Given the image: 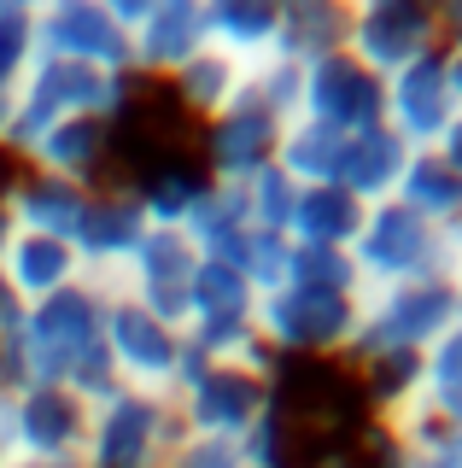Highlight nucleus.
Here are the masks:
<instances>
[{
    "label": "nucleus",
    "instance_id": "f257e3e1",
    "mask_svg": "<svg viewBox=\"0 0 462 468\" xmlns=\"http://www.w3.org/2000/svg\"><path fill=\"white\" fill-rule=\"evenodd\" d=\"M100 328H106V287L94 282L30 304L18 316V328L0 334V392L65 387L89 410L106 404L118 392V375L106 363Z\"/></svg>",
    "mask_w": 462,
    "mask_h": 468
},
{
    "label": "nucleus",
    "instance_id": "f03ea898",
    "mask_svg": "<svg viewBox=\"0 0 462 468\" xmlns=\"http://www.w3.org/2000/svg\"><path fill=\"white\" fill-rule=\"evenodd\" d=\"M457 322H462V299H457L451 275L357 292V334H352V351H345V369L363 380V392L410 380L415 363H422Z\"/></svg>",
    "mask_w": 462,
    "mask_h": 468
},
{
    "label": "nucleus",
    "instance_id": "7ed1b4c3",
    "mask_svg": "<svg viewBox=\"0 0 462 468\" xmlns=\"http://www.w3.org/2000/svg\"><path fill=\"white\" fill-rule=\"evenodd\" d=\"M357 334V292L287 282L257 299V340L281 363H345Z\"/></svg>",
    "mask_w": 462,
    "mask_h": 468
},
{
    "label": "nucleus",
    "instance_id": "20e7f679",
    "mask_svg": "<svg viewBox=\"0 0 462 468\" xmlns=\"http://www.w3.org/2000/svg\"><path fill=\"white\" fill-rule=\"evenodd\" d=\"M100 346H106V363H111V375H118V387L158 392V399H176L187 363H194L182 328L158 322L152 311H141L135 299H123V292H106V328H100Z\"/></svg>",
    "mask_w": 462,
    "mask_h": 468
},
{
    "label": "nucleus",
    "instance_id": "39448f33",
    "mask_svg": "<svg viewBox=\"0 0 462 468\" xmlns=\"http://www.w3.org/2000/svg\"><path fill=\"white\" fill-rule=\"evenodd\" d=\"M182 439V416L158 392L118 387L106 404L89 410V445L82 468H164L170 445Z\"/></svg>",
    "mask_w": 462,
    "mask_h": 468
},
{
    "label": "nucleus",
    "instance_id": "423d86ee",
    "mask_svg": "<svg viewBox=\"0 0 462 468\" xmlns=\"http://www.w3.org/2000/svg\"><path fill=\"white\" fill-rule=\"evenodd\" d=\"M170 404H176V416H182V433H205V439L240 445V439L269 416L276 380L240 369V363H199L194 357Z\"/></svg>",
    "mask_w": 462,
    "mask_h": 468
},
{
    "label": "nucleus",
    "instance_id": "0eeeda50",
    "mask_svg": "<svg viewBox=\"0 0 462 468\" xmlns=\"http://www.w3.org/2000/svg\"><path fill=\"white\" fill-rule=\"evenodd\" d=\"M352 263L363 292L374 287H404V282H427V275H451L445 270V234L427 229L415 211H404L398 199L374 205L352 240Z\"/></svg>",
    "mask_w": 462,
    "mask_h": 468
},
{
    "label": "nucleus",
    "instance_id": "6e6552de",
    "mask_svg": "<svg viewBox=\"0 0 462 468\" xmlns=\"http://www.w3.org/2000/svg\"><path fill=\"white\" fill-rule=\"evenodd\" d=\"M439 53V12L427 0H352L345 6V58L369 77H393L415 58Z\"/></svg>",
    "mask_w": 462,
    "mask_h": 468
},
{
    "label": "nucleus",
    "instance_id": "1a4fd4ad",
    "mask_svg": "<svg viewBox=\"0 0 462 468\" xmlns=\"http://www.w3.org/2000/svg\"><path fill=\"white\" fill-rule=\"evenodd\" d=\"M36 58L135 77L129 70V29L106 0H36Z\"/></svg>",
    "mask_w": 462,
    "mask_h": 468
},
{
    "label": "nucleus",
    "instance_id": "9d476101",
    "mask_svg": "<svg viewBox=\"0 0 462 468\" xmlns=\"http://www.w3.org/2000/svg\"><path fill=\"white\" fill-rule=\"evenodd\" d=\"M276 141H281V123L252 100V82H247V94L223 117L194 129V165L223 187H247L257 170L276 165Z\"/></svg>",
    "mask_w": 462,
    "mask_h": 468
},
{
    "label": "nucleus",
    "instance_id": "9b49d317",
    "mask_svg": "<svg viewBox=\"0 0 462 468\" xmlns=\"http://www.w3.org/2000/svg\"><path fill=\"white\" fill-rule=\"evenodd\" d=\"M89 445V404L65 387H24L12 392V445L6 457L36 463V468H59L82 463Z\"/></svg>",
    "mask_w": 462,
    "mask_h": 468
},
{
    "label": "nucleus",
    "instance_id": "f8f14e48",
    "mask_svg": "<svg viewBox=\"0 0 462 468\" xmlns=\"http://www.w3.org/2000/svg\"><path fill=\"white\" fill-rule=\"evenodd\" d=\"M18 170L53 176L70 187H123V165H118V129L111 123H89V117H59L30 141V153L18 158Z\"/></svg>",
    "mask_w": 462,
    "mask_h": 468
},
{
    "label": "nucleus",
    "instance_id": "ddd939ff",
    "mask_svg": "<svg viewBox=\"0 0 462 468\" xmlns=\"http://www.w3.org/2000/svg\"><path fill=\"white\" fill-rule=\"evenodd\" d=\"M194 275H199L194 240L176 234V229H147V240L135 246V258L123 263V275H118V287H111V292H123V299H135L141 311H152L158 322L182 328Z\"/></svg>",
    "mask_w": 462,
    "mask_h": 468
},
{
    "label": "nucleus",
    "instance_id": "4468645a",
    "mask_svg": "<svg viewBox=\"0 0 462 468\" xmlns=\"http://www.w3.org/2000/svg\"><path fill=\"white\" fill-rule=\"evenodd\" d=\"M381 123L393 129L410 153L439 146V135L457 123L445 53H427V58H415V65H404V70H393V77L381 82Z\"/></svg>",
    "mask_w": 462,
    "mask_h": 468
},
{
    "label": "nucleus",
    "instance_id": "2eb2a0df",
    "mask_svg": "<svg viewBox=\"0 0 462 468\" xmlns=\"http://www.w3.org/2000/svg\"><path fill=\"white\" fill-rule=\"evenodd\" d=\"M299 117L340 129V135H363V129L381 123V77H369L345 53L316 58V65H305V82H299Z\"/></svg>",
    "mask_w": 462,
    "mask_h": 468
},
{
    "label": "nucleus",
    "instance_id": "dca6fc26",
    "mask_svg": "<svg viewBox=\"0 0 462 468\" xmlns=\"http://www.w3.org/2000/svg\"><path fill=\"white\" fill-rule=\"evenodd\" d=\"M205 48V0H147L141 24L129 29V70H135V82L164 88Z\"/></svg>",
    "mask_w": 462,
    "mask_h": 468
},
{
    "label": "nucleus",
    "instance_id": "f3484780",
    "mask_svg": "<svg viewBox=\"0 0 462 468\" xmlns=\"http://www.w3.org/2000/svg\"><path fill=\"white\" fill-rule=\"evenodd\" d=\"M147 240V223H141L135 199L123 194V187H100V194H89V211H82L77 234H70V246H77L82 258V275H89L94 287H118L123 263L135 258V246Z\"/></svg>",
    "mask_w": 462,
    "mask_h": 468
},
{
    "label": "nucleus",
    "instance_id": "a211bd4d",
    "mask_svg": "<svg viewBox=\"0 0 462 468\" xmlns=\"http://www.w3.org/2000/svg\"><path fill=\"white\" fill-rule=\"evenodd\" d=\"M0 282L12 287V299L30 311L41 299H59V292L82 287L89 275H82V258L70 240H47V234H18L12 229L6 240H0Z\"/></svg>",
    "mask_w": 462,
    "mask_h": 468
},
{
    "label": "nucleus",
    "instance_id": "6ab92c4d",
    "mask_svg": "<svg viewBox=\"0 0 462 468\" xmlns=\"http://www.w3.org/2000/svg\"><path fill=\"white\" fill-rule=\"evenodd\" d=\"M6 223L18 234H47V240H70L89 211V187H70V182H53V176H36V170H18L0 199Z\"/></svg>",
    "mask_w": 462,
    "mask_h": 468
},
{
    "label": "nucleus",
    "instance_id": "aec40b11",
    "mask_svg": "<svg viewBox=\"0 0 462 468\" xmlns=\"http://www.w3.org/2000/svg\"><path fill=\"white\" fill-rule=\"evenodd\" d=\"M404 165H410V146H404L386 123H374V129H363V135L345 141V158H340L334 187H345V194L363 205V211H374V205L398 199Z\"/></svg>",
    "mask_w": 462,
    "mask_h": 468
},
{
    "label": "nucleus",
    "instance_id": "412c9836",
    "mask_svg": "<svg viewBox=\"0 0 462 468\" xmlns=\"http://www.w3.org/2000/svg\"><path fill=\"white\" fill-rule=\"evenodd\" d=\"M247 82H252L247 65H235L228 53L205 48V53H194L176 77L164 82V94H170V106L199 129V123H211V117H223L228 106H235V100L247 94Z\"/></svg>",
    "mask_w": 462,
    "mask_h": 468
},
{
    "label": "nucleus",
    "instance_id": "4be33fe9",
    "mask_svg": "<svg viewBox=\"0 0 462 468\" xmlns=\"http://www.w3.org/2000/svg\"><path fill=\"white\" fill-rule=\"evenodd\" d=\"M205 187H211V176L194 165V158H170V165H152V170H141V176H129V187L123 194L135 199V211H141V223L147 229H187V217H194V205L205 199Z\"/></svg>",
    "mask_w": 462,
    "mask_h": 468
},
{
    "label": "nucleus",
    "instance_id": "5701e85b",
    "mask_svg": "<svg viewBox=\"0 0 462 468\" xmlns=\"http://www.w3.org/2000/svg\"><path fill=\"white\" fill-rule=\"evenodd\" d=\"M281 0H205V41L235 65H264L276 53Z\"/></svg>",
    "mask_w": 462,
    "mask_h": 468
},
{
    "label": "nucleus",
    "instance_id": "b1692460",
    "mask_svg": "<svg viewBox=\"0 0 462 468\" xmlns=\"http://www.w3.org/2000/svg\"><path fill=\"white\" fill-rule=\"evenodd\" d=\"M345 6L352 0H281L276 53L287 65H316L328 53H345Z\"/></svg>",
    "mask_w": 462,
    "mask_h": 468
},
{
    "label": "nucleus",
    "instance_id": "393cba45",
    "mask_svg": "<svg viewBox=\"0 0 462 468\" xmlns=\"http://www.w3.org/2000/svg\"><path fill=\"white\" fill-rule=\"evenodd\" d=\"M182 234L194 240V252L205 258V263H240V252H247V234H252L247 194H240V187L211 182L205 199L194 205V217H187Z\"/></svg>",
    "mask_w": 462,
    "mask_h": 468
},
{
    "label": "nucleus",
    "instance_id": "a878e982",
    "mask_svg": "<svg viewBox=\"0 0 462 468\" xmlns=\"http://www.w3.org/2000/svg\"><path fill=\"white\" fill-rule=\"evenodd\" d=\"M363 205H357L345 187H299L293 223H287V240L293 246H328V252H352L357 229H363Z\"/></svg>",
    "mask_w": 462,
    "mask_h": 468
},
{
    "label": "nucleus",
    "instance_id": "bb28decb",
    "mask_svg": "<svg viewBox=\"0 0 462 468\" xmlns=\"http://www.w3.org/2000/svg\"><path fill=\"white\" fill-rule=\"evenodd\" d=\"M345 141H352V135H340V129H322V123H310V117H293V123H281L276 170L293 187H334Z\"/></svg>",
    "mask_w": 462,
    "mask_h": 468
},
{
    "label": "nucleus",
    "instance_id": "cd10ccee",
    "mask_svg": "<svg viewBox=\"0 0 462 468\" xmlns=\"http://www.w3.org/2000/svg\"><path fill=\"white\" fill-rule=\"evenodd\" d=\"M398 205L404 211H415L427 229H457L462 223V176L445 165L439 153H410V165H404V182H398Z\"/></svg>",
    "mask_w": 462,
    "mask_h": 468
},
{
    "label": "nucleus",
    "instance_id": "c85d7f7f",
    "mask_svg": "<svg viewBox=\"0 0 462 468\" xmlns=\"http://www.w3.org/2000/svg\"><path fill=\"white\" fill-rule=\"evenodd\" d=\"M415 392H422V404L433 410L439 428L462 433V322L415 363Z\"/></svg>",
    "mask_w": 462,
    "mask_h": 468
},
{
    "label": "nucleus",
    "instance_id": "c756f323",
    "mask_svg": "<svg viewBox=\"0 0 462 468\" xmlns=\"http://www.w3.org/2000/svg\"><path fill=\"white\" fill-rule=\"evenodd\" d=\"M36 65V0H0V88L18 94Z\"/></svg>",
    "mask_w": 462,
    "mask_h": 468
},
{
    "label": "nucleus",
    "instance_id": "7c9ffc66",
    "mask_svg": "<svg viewBox=\"0 0 462 468\" xmlns=\"http://www.w3.org/2000/svg\"><path fill=\"white\" fill-rule=\"evenodd\" d=\"M235 270L247 275L252 292L264 299V292H276V287L293 282V240H287V234H264V229H252V234H247V252H240Z\"/></svg>",
    "mask_w": 462,
    "mask_h": 468
},
{
    "label": "nucleus",
    "instance_id": "2f4dec72",
    "mask_svg": "<svg viewBox=\"0 0 462 468\" xmlns=\"http://www.w3.org/2000/svg\"><path fill=\"white\" fill-rule=\"evenodd\" d=\"M247 217H252V229H264V234H287V223H293V205H299V187L287 182V176L269 165V170H257L247 187Z\"/></svg>",
    "mask_w": 462,
    "mask_h": 468
},
{
    "label": "nucleus",
    "instance_id": "473e14b6",
    "mask_svg": "<svg viewBox=\"0 0 462 468\" xmlns=\"http://www.w3.org/2000/svg\"><path fill=\"white\" fill-rule=\"evenodd\" d=\"M299 82H305V65H287V58L252 65V100L276 117V123H293L299 117Z\"/></svg>",
    "mask_w": 462,
    "mask_h": 468
},
{
    "label": "nucleus",
    "instance_id": "72a5a7b5",
    "mask_svg": "<svg viewBox=\"0 0 462 468\" xmlns=\"http://www.w3.org/2000/svg\"><path fill=\"white\" fill-rule=\"evenodd\" d=\"M293 282L322 292H363L352 252H328V246H293Z\"/></svg>",
    "mask_w": 462,
    "mask_h": 468
},
{
    "label": "nucleus",
    "instance_id": "f704fd0d",
    "mask_svg": "<svg viewBox=\"0 0 462 468\" xmlns=\"http://www.w3.org/2000/svg\"><path fill=\"white\" fill-rule=\"evenodd\" d=\"M240 457H247V468H299V439L287 433V421L276 416V404H269V416L240 439Z\"/></svg>",
    "mask_w": 462,
    "mask_h": 468
},
{
    "label": "nucleus",
    "instance_id": "c9c22d12",
    "mask_svg": "<svg viewBox=\"0 0 462 468\" xmlns=\"http://www.w3.org/2000/svg\"><path fill=\"white\" fill-rule=\"evenodd\" d=\"M164 468H247L240 457V445H228V439H205V433H182L176 445H170Z\"/></svg>",
    "mask_w": 462,
    "mask_h": 468
},
{
    "label": "nucleus",
    "instance_id": "e433bc0d",
    "mask_svg": "<svg viewBox=\"0 0 462 468\" xmlns=\"http://www.w3.org/2000/svg\"><path fill=\"white\" fill-rule=\"evenodd\" d=\"M433 12H439V53H462V0L433 6Z\"/></svg>",
    "mask_w": 462,
    "mask_h": 468
},
{
    "label": "nucleus",
    "instance_id": "4c0bfd02",
    "mask_svg": "<svg viewBox=\"0 0 462 468\" xmlns=\"http://www.w3.org/2000/svg\"><path fill=\"white\" fill-rule=\"evenodd\" d=\"M445 270H451V282H462V223L445 229Z\"/></svg>",
    "mask_w": 462,
    "mask_h": 468
},
{
    "label": "nucleus",
    "instance_id": "58836bf2",
    "mask_svg": "<svg viewBox=\"0 0 462 468\" xmlns=\"http://www.w3.org/2000/svg\"><path fill=\"white\" fill-rule=\"evenodd\" d=\"M18 316H24V304L12 299V287H6V282H0V334H6V328H18Z\"/></svg>",
    "mask_w": 462,
    "mask_h": 468
},
{
    "label": "nucleus",
    "instance_id": "ea45409f",
    "mask_svg": "<svg viewBox=\"0 0 462 468\" xmlns=\"http://www.w3.org/2000/svg\"><path fill=\"white\" fill-rule=\"evenodd\" d=\"M445 77H451V100H457V117H462V53H445Z\"/></svg>",
    "mask_w": 462,
    "mask_h": 468
},
{
    "label": "nucleus",
    "instance_id": "a19ab883",
    "mask_svg": "<svg viewBox=\"0 0 462 468\" xmlns=\"http://www.w3.org/2000/svg\"><path fill=\"white\" fill-rule=\"evenodd\" d=\"M6 123H12V94L0 88V141H6Z\"/></svg>",
    "mask_w": 462,
    "mask_h": 468
},
{
    "label": "nucleus",
    "instance_id": "79ce46f5",
    "mask_svg": "<svg viewBox=\"0 0 462 468\" xmlns=\"http://www.w3.org/2000/svg\"><path fill=\"white\" fill-rule=\"evenodd\" d=\"M457 299H462V282H457Z\"/></svg>",
    "mask_w": 462,
    "mask_h": 468
},
{
    "label": "nucleus",
    "instance_id": "37998d69",
    "mask_svg": "<svg viewBox=\"0 0 462 468\" xmlns=\"http://www.w3.org/2000/svg\"><path fill=\"white\" fill-rule=\"evenodd\" d=\"M0 463H6V451H0Z\"/></svg>",
    "mask_w": 462,
    "mask_h": 468
}]
</instances>
